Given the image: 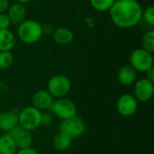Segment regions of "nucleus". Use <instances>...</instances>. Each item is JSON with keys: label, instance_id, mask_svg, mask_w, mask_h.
Wrapping results in <instances>:
<instances>
[{"label": "nucleus", "instance_id": "f257e3e1", "mask_svg": "<svg viewBox=\"0 0 154 154\" xmlns=\"http://www.w3.org/2000/svg\"><path fill=\"white\" fill-rule=\"evenodd\" d=\"M109 14L117 27L128 29L142 21L143 7L137 0H116L109 9Z\"/></svg>", "mask_w": 154, "mask_h": 154}, {"label": "nucleus", "instance_id": "f03ea898", "mask_svg": "<svg viewBox=\"0 0 154 154\" xmlns=\"http://www.w3.org/2000/svg\"><path fill=\"white\" fill-rule=\"evenodd\" d=\"M17 35L25 44H33L41 40L42 36V24L36 20H24L18 25Z\"/></svg>", "mask_w": 154, "mask_h": 154}, {"label": "nucleus", "instance_id": "7ed1b4c3", "mask_svg": "<svg viewBox=\"0 0 154 154\" xmlns=\"http://www.w3.org/2000/svg\"><path fill=\"white\" fill-rule=\"evenodd\" d=\"M17 116L18 125L29 132H32L41 126L42 111L38 110L32 105L23 107L17 114Z\"/></svg>", "mask_w": 154, "mask_h": 154}, {"label": "nucleus", "instance_id": "20e7f679", "mask_svg": "<svg viewBox=\"0 0 154 154\" xmlns=\"http://www.w3.org/2000/svg\"><path fill=\"white\" fill-rule=\"evenodd\" d=\"M71 89V82L68 76L64 74H56L52 76L47 85L48 92L53 98L66 97Z\"/></svg>", "mask_w": 154, "mask_h": 154}, {"label": "nucleus", "instance_id": "39448f33", "mask_svg": "<svg viewBox=\"0 0 154 154\" xmlns=\"http://www.w3.org/2000/svg\"><path fill=\"white\" fill-rule=\"evenodd\" d=\"M59 131L69 135L72 139H77L84 134L86 124L81 117L76 115L70 118L61 120L59 125Z\"/></svg>", "mask_w": 154, "mask_h": 154}, {"label": "nucleus", "instance_id": "423d86ee", "mask_svg": "<svg viewBox=\"0 0 154 154\" xmlns=\"http://www.w3.org/2000/svg\"><path fill=\"white\" fill-rule=\"evenodd\" d=\"M50 111L51 112L52 115H54L57 118L60 119L61 121L76 116L78 109L75 103L72 100L67 97H62L53 101L50 108Z\"/></svg>", "mask_w": 154, "mask_h": 154}, {"label": "nucleus", "instance_id": "0eeeda50", "mask_svg": "<svg viewBox=\"0 0 154 154\" xmlns=\"http://www.w3.org/2000/svg\"><path fill=\"white\" fill-rule=\"evenodd\" d=\"M130 65L139 72H145L150 68L153 67L152 53L143 50V48L135 49L129 58Z\"/></svg>", "mask_w": 154, "mask_h": 154}, {"label": "nucleus", "instance_id": "6e6552de", "mask_svg": "<svg viewBox=\"0 0 154 154\" xmlns=\"http://www.w3.org/2000/svg\"><path fill=\"white\" fill-rule=\"evenodd\" d=\"M138 100L133 94L125 93L121 95L116 101V110L119 115L125 117L134 116L138 109Z\"/></svg>", "mask_w": 154, "mask_h": 154}, {"label": "nucleus", "instance_id": "1a4fd4ad", "mask_svg": "<svg viewBox=\"0 0 154 154\" xmlns=\"http://www.w3.org/2000/svg\"><path fill=\"white\" fill-rule=\"evenodd\" d=\"M134 84V96L138 101L146 103L152 98L154 93V84L152 81L146 78H143L136 80Z\"/></svg>", "mask_w": 154, "mask_h": 154}, {"label": "nucleus", "instance_id": "9d476101", "mask_svg": "<svg viewBox=\"0 0 154 154\" xmlns=\"http://www.w3.org/2000/svg\"><path fill=\"white\" fill-rule=\"evenodd\" d=\"M7 134L14 139L18 149H23L32 146V135L31 132L22 128L20 125L15 126Z\"/></svg>", "mask_w": 154, "mask_h": 154}, {"label": "nucleus", "instance_id": "9b49d317", "mask_svg": "<svg viewBox=\"0 0 154 154\" xmlns=\"http://www.w3.org/2000/svg\"><path fill=\"white\" fill-rule=\"evenodd\" d=\"M54 98L48 92V90L41 89L36 91L32 97V106L40 111L50 110Z\"/></svg>", "mask_w": 154, "mask_h": 154}, {"label": "nucleus", "instance_id": "f8f14e48", "mask_svg": "<svg viewBox=\"0 0 154 154\" xmlns=\"http://www.w3.org/2000/svg\"><path fill=\"white\" fill-rule=\"evenodd\" d=\"M26 14L27 12L24 5L17 2L10 5L7 10V15L11 21V23H14L15 25H19L26 19Z\"/></svg>", "mask_w": 154, "mask_h": 154}, {"label": "nucleus", "instance_id": "ddd939ff", "mask_svg": "<svg viewBox=\"0 0 154 154\" xmlns=\"http://www.w3.org/2000/svg\"><path fill=\"white\" fill-rule=\"evenodd\" d=\"M137 79V71L130 65L122 66L117 72V79L123 86L133 85Z\"/></svg>", "mask_w": 154, "mask_h": 154}, {"label": "nucleus", "instance_id": "4468645a", "mask_svg": "<svg viewBox=\"0 0 154 154\" xmlns=\"http://www.w3.org/2000/svg\"><path fill=\"white\" fill-rule=\"evenodd\" d=\"M18 125L17 114L13 111H3L0 113V130L8 133Z\"/></svg>", "mask_w": 154, "mask_h": 154}, {"label": "nucleus", "instance_id": "2eb2a0df", "mask_svg": "<svg viewBox=\"0 0 154 154\" xmlns=\"http://www.w3.org/2000/svg\"><path fill=\"white\" fill-rule=\"evenodd\" d=\"M52 34L53 41L58 44L61 46L68 45L71 43L74 40V34L72 31L67 27H58L54 29Z\"/></svg>", "mask_w": 154, "mask_h": 154}, {"label": "nucleus", "instance_id": "dca6fc26", "mask_svg": "<svg viewBox=\"0 0 154 154\" xmlns=\"http://www.w3.org/2000/svg\"><path fill=\"white\" fill-rule=\"evenodd\" d=\"M16 43L14 34L9 30H0V51H11Z\"/></svg>", "mask_w": 154, "mask_h": 154}, {"label": "nucleus", "instance_id": "f3484780", "mask_svg": "<svg viewBox=\"0 0 154 154\" xmlns=\"http://www.w3.org/2000/svg\"><path fill=\"white\" fill-rule=\"evenodd\" d=\"M72 138H70L69 135L61 133L59 131V133L54 136L52 144L56 151L58 152H65L69 150L72 144Z\"/></svg>", "mask_w": 154, "mask_h": 154}, {"label": "nucleus", "instance_id": "a211bd4d", "mask_svg": "<svg viewBox=\"0 0 154 154\" xmlns=\"http://www.w3.org/2000/svg\"><path fill=\"white\" fill-rule=\"evenodd\" d=\"M17 150L15 142L7 133L0 136V154H15Z\"/></svg>", "mask_w": 154, "mask_h": 154}, {"label": "nucleus", "instance_id": "6ab92c4d", "mask_svg": "<svg viewBox=\"0 0 154 154\" xmlns=\"http://www.w3.org/2000/svg\"><path fill=\"white\" fill-rule=\"evenodd\" d=\"M116 0H89L90 5L97 11H109Z\"/></svg>", "mask_w": 154, "mask_h": 154}, {"label": "nucleus", "instance_id": "aec40b11", "mask_svg": "<svg viewBox=\"0 0 154 154\" xmlns=\"http://www.w3.org/2000/svg\"><path fill=\"white\" fill-rule=\"evenodd\" d=\"M142 46L143 49L153 53L154 52V31L153 30H150L149 32H147L143 39H142Z\"/></svg>", "mask_w": 154, "mask_h": 154}, {"label": "nucleus", "instance_id": "412c9836", "mask_svg": "<svg viewBox=\"0 0 154 154\" xmlns=\"http://www.w3.org/2000/svg\"><path fill=\"white\" fill-rule=\"evenodd\" d=\"M14 55L11 51H0V69H7L14 64Z\"/></svg>", "mask_w": 154, "mask_h": 154}, {"label": "nucleus", "instance_id": "4be33fe9", "mask_svg": "<svg viewBox=\"0 0 154 154\" xmlns=\"http://www.w3.org/2000/svg\"><path fill=\"white\" fill-rule=\"evenodd\" d=\"M142 19L145 21L147 24L150 26H154V7L153 6H149L145 10H143V15Z\"/></svg>", "mask_w": 154, "mask_h": 154}, {"label": "nucleus", "instance_id": "5701e85b", "mask_svg": "<svg viewBox=\"0 0 154 154\" xmlns=\"http://www.w3.org/2000/svg\"><path fill=\"white\" fill-rule=\"evenodd\" d=\"M53 122V116L50 112H42V119H41V125L49 126Z\"/></svg>", "mask_w": 154, "mask_h": 154}, {"label": "nucleus", "instance_id": "b1692460", "mask_svg": "<svg viewBox=\"0 0 154 154\" xmlns=\"http://www.w3.org/2000/svg\"><path fill=\"white\" fill-rule=\"evenodd\" d=\"M11 25V21L7 14H0V30H7Z\"/></svg>", "mask_w": 154, "mask_h": 154}, {"label": "nucleus", "instance_id": "393cba45", "mask_svg": "<svg viewBox=\"0 0 154 154\" xmlns=\"http://www.w3.org/2000/svg\"><path fill=\"white\" fill-rule=\"evenodd\" d=\"M15 154H39V152L35 149L32 148V146H31V147H28V148L18 149L16 151Z\"/></svg>", "mask_w": 154, "mask_h": 154}, {"label": "nucleus", "instance_id": "a878e982", "mask_svg": "<svg viewBox=\"0 0 154 154\" xmlns=\"http://www.w3.org/2000/svg\"><path fill=\"white\" fill-rule=\"evenodd\" d=\"M10 6L9 0H0V14H4L7 12Z\"/></svg>", "mask_w": 154, "mask_h": 154}, {"label": "nucleus", "instance_id": "bb28decb", "mask_svg": "<svg viewBox=\"0 0 154 154\" xmlns=\"http://www.w3.org/2000/svg\"><path fill=\"white\" fill-rule=\"evenodd\" d=\"M42 34H51L53 32V26L51 23H45L43 25H42Z\"/></svg>", "mask_w": 154, "mask_h": 154}, {"label": "nucleus", "instance_id": "cd10ccee", "mask_svg": "<svg viewBox=\"0 0 154 154\" xmlns=\"http://www.w3.org/2000/svg\"><path fill=\"white\" fill-rule=\"evenodd\" d=\"M85 23H86V25H87L88 27L93 28V27L95 26V24H96V21H95V19H94L93 17H91V16H87V17L85 18Z\"/></svg>", "mask_w": 154, "mask_h": 154}, {"label": "nucleus", "instance_id": "c85d7f7f", "mask_svg": "<svg viewBox=\"0 0 154 154\" xmlns=\"http://www.w3.org/2000/svg\"><path fill=\"white\" fill-rule=\"evenodd\" d=\"M145 74H146V79L154 82V67L150 68L149 69H147L145 71Z\"/></svg>", "mask_w": 154, "mask_h": 154}, {"label": "nucleus", "instance_id": "c756f323", "mask_svg": "<svg viewBox=\"0 0 154 154\" xmlns=\"http://www.w3.org/2000/svg\"><path fill=\"white\" fill-rule=\"evenodd\" d=\"M30 1H31V0H16L17 3H20V4H22V5H25V4L29 3Z\"/></svg>", "mask_w": 154, "mask_h": 154}, {"label": "nucleus", "instance_id": "7c9ffc66", "mask_svg": "<svg viewBox=\"0 0 154 154\" xmlns=\"http://www.w3.org/2000/svg\"><path fill=\"white\" fill-rule=\"evenodd\" d=\"M146 1H152V0H146Z\"/></svg>", "mask_w": 154, "mask_h": 154}]
</instances>
